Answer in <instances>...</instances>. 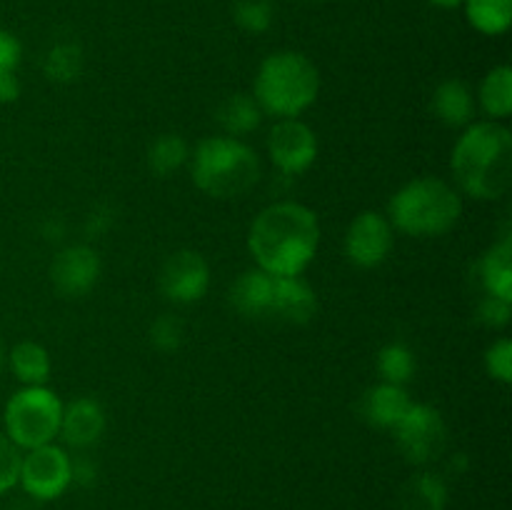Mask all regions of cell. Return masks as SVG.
<instances>
[{"instance_id": "1", "label": "cell", "mask_w": 512, "mask_h": 510, "mask_svg": "<svg viewBox=\"0 0 512 510\" xmlns=\"http://www.w3.org/2000/svg\"><path fill=\"white\" fill-rule=\"evenodd\" d=\"M318 248V215L295 200H280L263 208L248 230V250L255 265L278 278L303 275Z\"/></svg>"}, {"instance_id": "2", "label": "cell", "mask_w": 512, "mask_h": 510, "mask_svg": "<svg viewBox=\"0 0 512 510\" xmlns=\"http://www.w3.org/2000/svg\"><path fill=\"white\" fill-rule=\"evenodd\" d=\"M455 183L475 200H498L512 183V133L495 120L463 128L450 155Z\"/></svg>"}, {"instance_id": "3", "label": "cell", "mask_w": 512, "mask_h": 510, "mask_svg": "<svg viewBox=\"0 0 512 510\" xmlns=\"http://www.w3.org/2000/svg\"><path fill=\"white\" fill-rule=\"evenodd\" d=\"M190 178L200 193L215 200L240 198L263 178L258 153L243 138L210 135L190 155Z\"/></svg>"}, {"instance_id": "4", "label": "cell", "mask_w": 512, "mask_h": 510, "mask_svg": "<svg viewBox=\"0 0 512 510\" xmlns=\"http://www.w3.org/2000/svg\"><path fill=\"white\" fill-rule=\"evenodd\" d=\"M463 218L460 190L445 180L425 175L395 190L388 203V220L393 230L410 238H440L450 233Z\"/></svg>"}, {"instance_id": "5", "label": "cell", "mask_w": 512, "mask_h": 510, "mask_svg": "<svg viewBox=\"0 0 512 510\" xmlns=\"http://www.w3.org/2000/svg\"><path fill=\"white\" fill-rule=\"evenodd\" d=\"M320 95L318 65L303 53L280 50L260 63L253 98L263 115L275 120L300 118Z\"/></svg>"}, {"instance_id": "6", "label": "cell", "mask_w": 512, "mask_h": 510, "mask_svg": "<svg viewBox=\"0 0 512 510\" xmlns=\"http://www.w3.org/2000/svg\"><path fill=\"white\" fill-rule=\"evenodd\" d=\"M63 420V400L48 385H23L10 395L3 410L5 435L20 450L55 443Z\"/></svg>"}, {"instance_id": "7", "label": "cell", "mask_w": 512, "mask_h": 510, "mask_svg": "<svg viewBox=\"0 0 512 510\" xmlns=\"http://www.w3.org/2000/svg\"><path fill=\"white\" fill-rule=\"evenodd\" d=\"M398 448L413 465H428L443 455L448 445V425L438 408L428 403H413L393 428Z\"/></svg>"}, {"instance_id": "8", "label": "cell", "mask_w": 512, "mask_h": 510, "mask_svg": "<svg viewBox=\"0 0 512 510\" xmlns=\"http://www.w3.org/2000/svg\"><path fill=\"white\" fill-rule=\"evenodd\" d=\"M18 483L28 495L38 500H55L73 483V458L60 445L48 443L25 450L20 458Z\"/></svg>"}, {"instance_id": "9", "label": "cell", "mask_w": 512, "mask_h": 510, "mask_svg": "<svg viewBox=\"0 0 512 510\" xmlns=\"http://www.w3.org/2000/svg\"><path fill=\"white\" fill-rule=\"evenodd\" d=\"M343 248L350 263L358 268L368 270L383 265L395 248V230L388 215L378 210H363L355 215L345 230Z\"/></svg>"}, {"instance_id": "10", "label": "cell", "mask_w": 512, "mask_h": 510, "mask_svg": "<svg viewBox=\"0 0 512 510\" xmlns=\"http://www.w3.org/2000/svg\"><path fill=\"white\" fill-rule=\"evenodd\" d=\"M268 155L283 175H303L318 160V135L300 118L275 120L268 133Z\"/></svg>"}, {"instance_id": "11", "label": "cell", "mask_w": 512, "mask_h": 510, "mask_svg": "<svg viewBox=\"0 0 512 510\" xmlns=\"http://www.w3.org/2000/svg\"><path fill=\"white\" fill-rule=\"evenodd\" d=\"M210 265L198 250H175L160 268V290L168 300L180 305L198 303L210 288Z\"/></svg>"}, {"instance_id": "12", "label": "cell", "mask_w": 512, "mask_h": 510, "mask_svg": "<svg viewBox=\"0 0 512 510\" xmlns=\"http://www.w3.org/2000/svg\"><path fill=\"white\" fill-rule=\"evenodd\" d=\"M103 263L90 245H68L50 263V283L65 298H83L98 285Z\"/></svg>"}, {"instance_id": "13", "label": "cell", "mask_w": 512, "mask_h": 510, "mask_svg": "<svg viewBox=\"0 0 512 510\" xmlns=\"http://www.w3.org/2000/svg\"><path fill=\"white\" fill-rule=\"evenodd\" d=\"M105 410L95 398H75L73 403L63 405V420H60V435L68 448L85 450L98 443L105 433Z\"/></svg>"}, {"instance_id": "14", "label": "cell", "mask_w": 512, "mask_h": 510, "mask_svg": "<svg viewBox=\"0 0 512 510\" xmlns=\"http://www.w3.org/2000/svg\"><path fill=\"white\" fill-rule=\"evenodd\" d=\"M275 275L260 268L240 273L230 285V305L245 318H273Z\"/></svg>"}, {"instance_id": "15", "label": "cell", "mask_w": 512, "mask_h": 510, "mask_svg": "<svg viewBox=\"0 0 512 510\" xmlns=\"http://www.w3.org/2000/svg\"><path fill=\"white\" fill-rule=\"evenodd\" d=\"M410 405H413V398L408 395L405 385L378 383L365 390L358 408L368 425H375L380 430H393L408 413Z\"/></svg>"}, {"instance_id": "16", "label": "cell", "mask_w": 512, "mask_h": 510, "mask_svg": "<svg viewBox=\"0 0 512 510\" xmlns=\"http://www.w3.org/2000/svg\"><path fill=\"white\" fill-rule=\"evenodd\" d=\"M315 313H318V295L303 275H290V278L275 275L273 318L305 325L315 318Z\"/></svg>"}, {"instance_id": "17", "label": "cell", "mask_w": 512, "mask_h": 510, "mask_svg": "<svg viewBox=\"0 0 512 510\" xmlns=\"http://www.w3.org/2000/svg\"><path fill=\"white\" fill-rule=\"evenodd\" d=\"M430 108H433L435 118L448 128H468L470 123H475L478 100L465 80L450 78L435 88Z\"/></svg>"}, {"instance_id": "18", "label": "cell", "mask_w": 512, "mask_h": 510, "mask_svg": "<svg viewBox=\"0 0 512 510\" xmlns=\"http://www.w3.org/2000/svg\"><path fill=\"white\" fill-rule=\"evenodd\" d=\"M478 278L485 295L510 300L512 303V238L505 235L503 240L488 248L478 260Z\"/></svg>"}, {"instance_id": "19", "label": "cell", "mask_w": 512, "mask_h": 510, "mask_svg": "<svg viewBox=\"0 0 512 510\" xmlns=\"http://www.w3.org/2000/svg\"><path fill=\"white\" fill-rule=\"evenodd\" d=\"M8 368L23 385H45L53 373L50 353L35 340H20L8 353Z\"/></svg>"}, {"instance_id": "20", "label": "cell", "mask_w": 512, "mask_h": 510, "mask_svg": "<svg viewBox=\"0 0 512 510\" xmlns=\"http://www.w3.org/2000/svg\"><path fill=\"white\" fill-rule=\"evenodd\" d=\"M480 110L488 115V120H500L510 118L512 115V68L510 65H498V68L490 70L488 75L480 83L478 95Z\"/></svg>"}, {"instance_id": "21", "label": "cell", "mask_w": 512, "mask_h": 510, "mask_svg": "<svg viewBox=\"0 0 512 510\" xmlns=\"http://www.w3.org/2000/svg\"><path fill=\"white\" fill-rule=\"evenodd\" d=\"M215 118H218L223 135H230V138H245V135L253 133L260 125L263 110L255 103L253 95L235 93L228 95V98L218 105V115H215Z\"/></svg>"}, {"instance_id": "22", "label": "cell", "mask_w": 512, "mask_h": 510, "mask_svg": "<svg viewBox=\"0 0 512 510\" xmlns=\"http://www.w3.org/2000/svg\"><path fill=\"white\" fill-rule=\"evenodd\" d=\"M465 18L478 33L503 35L512 25V0H465Z\"/></svg>"}, {"instance_id": "23", "label": "cell", "mask_w": 512, "mask_h": 510, "mask_svg": "<svg viewBox=\"0 0 512 510\" xmlns=\"http://www.w3.org/2000/svg\"><path fill=\"white\" fill-rule=\"evenodd\" d=\"M190 160V145L183 135L163 133L150 143L148 148V168L160 178L178 173Z\"/></svg>"}, {"instance_id": "24", "label": "cell", "mask_w": 512, "mask_h": 510, "mask_svg": "<svg viewBox=\"0 0 512 510\" xmlns=\"http://www.w3.org/2000/svg\"><path fill=\"white\" fill-rule=\"evenodd\" d=\"M448 488L435 473H418L403 490L405 510H443Z\"/></svg>"}, {"instance_id": "25", "label": "cell", "mask_w": 512, "mask_h": 510, "mask_svg": "<svg viewBox=\"0 0 512 510\" xmlns=\"http://www.w3.org/2000/svg\"><path fill=\"white\" fill-rule=\"evenodd\" d=\"M23 60V45L10 30H0V103H13L20 95L18 65Z\"/></svg>"}, {"instance_id": "26", "label": "cell", "mask_w": 512, "mask_h": 510, "mask_svg": "<svg viewBox=\"0 0 512 510\" xmlns=\"http://www.w3.org/2000/svg\"><path fill=\"white\" fill-rule=\"evenodd\" d=\"M378 373L383 383L405 385L415 375L413 350L403 343H388L378 353Z\"/></svg>"}, {"instance_id": "27", "label": "cell", "mask_w": 512, "mask_h": 510, "mask_svg": "<svg viewBox=\"0 0 512 510\" xmlns=\"http://www.w3.org/2000/svg\"><path fill=\"white\" fill-rule=\"evenodd\" d=\"M80 68H83V53L73 43L55 45L45 55V75L50 80H58V83H70V80L78 78Z\"/></svg>"}, {"instance_id": "28", "label": "cell", "mask_w": 512, "mask_h": 510, "mask_svg": "<svg viewBox=\"0 0 512 510\" xmlns=\"http://www.w3.org/2000/svg\"><path fill=\"white\" fill-rule=\"evenodd\" d=\"M185 340V325L178 315L163 313L150 325V345L160 353H175Z\"/></svg>"}, {"instance_id": "29", "label": "cell", "mask_w": 512, "mask_h": 510, "mask_svg": "<svg viewBox=\"0 0 512 510\" xmlns=\"http://www.w3.org/2000/svg\"><path fill=\"white\" fill-rule=\"evenodd\" d=\"M233 18L248 33H265L273 23V3L270 0H235Z\"/></svg>"}, {"instance_id": "30", "label": "cell", "mask_w": 512, "mask_h": 510, "mask_svg": "<svg viewBox=\"0 0 512 510\" xmlns=\"http://www.w3.org/2000/svg\"><path fill=\"white\" fill-rule=\"evenodd\" d=\"M485 370L498 383H512V340L498 338L488 350H485Z\"/></svg>"}, {"instance_id": "31", "label": "cell", "mask_w": 512, "mask_h": 510, "mask_svg": "<svg viewBox=\"0 0 512 510\" xmlns=\"http://www.w3.org/2000/svg\"><path fill=\"white\" fill-rule=\"evenodd\" d=\"M20 458H23V453H20L18 445L8 435L0 433V495L18 485Z\"/></svg>"}, {"instance_id": "32", "label": "cell", "mask_w": 512, "mask_h": 510, "mask_svg": "<svg viewBox=\"0 0 512 510\" xmlns=\"http://www.w3.org/2000/svg\"><path fill=\"white\" fill-rule=\"evenodd\" d=\"M512 303L510 300L495 298V295H485L478 303V320L488 328H505L510 323Z\"/></svg>"}, {"instance_id": "33", "label": "cell", "mask_w": 512, "mask_h": 510, "mask_svg": "<svg viewBox=\"0 0 512 510\" xmlns=\"http://www.w3.org/2000/svg\"><path fill=\"white\" fill-rule=\"evenodd\" d=\"M73 480H78V483H83V485L93 483V480H95V465L90 463V460H85V458L73 460Z\"/></svg>"}, {"instance_id": "34", "label": "cell", "mask_w": 512, "mask_h": 510, "mask_svg": "<svg viewBox=\"0 0 512 510\" xmlns=\"http://www.w3.org/2000/svg\"><path fill=\"white\" fill-rule=\"evenodd\" d=\"M430 5H435V8H443V10H453V8H460V5L465 3V0H428Z\"/></svg>"}, {"instance_id": "35", "label": "cell", "mask_w": 512, "mask_h": 510, "mask_svg": "<svg viewBox=\"0 0 512 510\" xmlns=\"http://www.w3.org/2000/svg\"><path fill=\"white\" fill-rule=\"evenodd\" d=\"M5 365H8V350H5L3 340H0V373L5 370Z\"/></svg>"}]
</instances>
